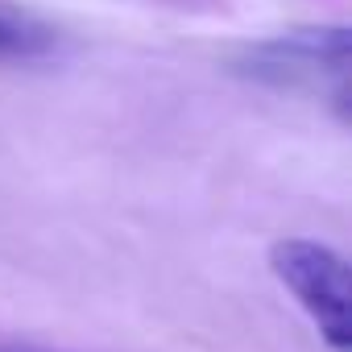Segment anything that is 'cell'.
<instances>
[{"label":"cell","mask_w":352,"mask_h":352,"mask_svg":"<svg viewBox=\"0 0 352 352\" xmlns=\"http://www.w3.org/2000/svg\"><path fill=\"white\" fill-rule=\"evenodd\" d=\"M270 274L311 315L331 352H352V274L331 245L282 236L270 245Z\"/></svg>","instance_id":"1"},{"label":"cell","mask_w":352,"mask_h":352,"mask_svg":"<svg viewBox=\"0 0 352 352\" xmlns=\"http://www.w3.org/2000/svg\"><path fill=\"white\" fill-rule=\"evenodd\" d=\"M236 71L270 87H311L323 79H331L336 87H348L352 30L348 25H307V30L274 34L249 46Z\"/></svg>","instance_id":"2"},{"label":"cell","mask_w":352,"mask_h":352,"mask_svg":"<svg viewBox=\"0 0 352 352\" xmlns=\"http://www.w3.org/2000/svg\"><path fill=\"white\" fill-rule=\"evenodd\" d=\"M50 50H54V34L46 25L0 13V58H42Z\"/></svg>","instance_id":"3"}]
</instances>
